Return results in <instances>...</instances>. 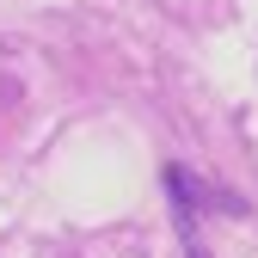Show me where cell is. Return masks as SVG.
Returning <instances> with one entry per match:
<instances>
[{
	"instance_id": "1",
	"label": "cell",
	"mask_w": 258,
	"mask_h": 258,
	"mask_svg": "<svg viewBox=\"0 0 258 258\" xmlns=\"http://www.w3.org/2000/svg\"><path fill=\"white\" fill-rule=\"evenodd\" d=\"M166 197H172V221H178L184 258H209L203 228H197V215H203V209H215V215H246V203L234 197V190H203L197 172H184V166H166Z\"/></svg>"
}]
</instances>
